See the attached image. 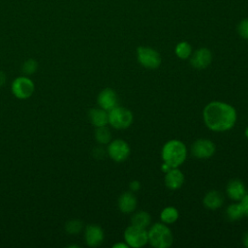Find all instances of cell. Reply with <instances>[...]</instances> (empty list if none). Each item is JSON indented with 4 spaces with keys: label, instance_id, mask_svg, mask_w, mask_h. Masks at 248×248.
I'll return each mask as SVG.
<instances>
[{
    "label": "cell",
    "instance_id": "cell-1",
    "mask_svg": "<svg viewBox=\"0 0 248 248\" xmlns=\"http://www.w3.org/2000/svg\"><path fill=\"white\" fill-rule=\"evenodd\" d=\"M235 108L225 102L213 101L208 103L202 110V119L205 126L213 132L231 130L236 122Z\"/></svg>",
    "mask_w": 248,
    "mask_h": 248
},
{
    "label": "cell",
    "instance_id": "cell-2",
    "mask_svg": "<svg viewBox=\"0 0 248 248\" xmlns=\"http://www.w3.org/2000/svg\"><path fill=\"white\" fill-rule=\"evenodd\" d=\"M161 155L163 162L171 168H178L186 160L187 147L179 140H170L163 145Z\"/></svg>",
    "mask_w": 248,
    "mask_h": 248
},
{
    "label": "cell",
    "instance_id": "cell-3",
    "mask_svg": "<svg viewBox=\"0 0 248 248\" xmlns=\"http://www.w3.org/2000/svg\"><path fill=\"white\" fill-rule=\"evenodd\" d=\"M148 243L154 248H169L173 243L170 229L164 223H155L147 231Z\"/></svg>",
    "mask_w": 248,
    "mask_h": 248
},
{
    "label": "cell",
    "instance_id": "cell-4",
    "mask_svg": "<svg viewBox=\"0 0 248 248\" xmlns=\"http://www.w3.org/2000/svg\"><path fill=\"white\" fill-rule=\"evenodd\" d=\"M108 124L114 129H127L133 122V113L130 109L123 107H114L108 111Z\"/></svg>",
    "mask_w": 248,
    "mask_h": 248
},
{
    "label": "cell",
    "instance_id": "cell-5",
    "mask_svg": "<svg viewBox=\"0 0 248 248\" xmlns=\"http://www.w3.org/2000/svg\"><path fill=\"white\" fill-rule=\"evenodd\" d=\"M124 241L133 248H140L148 243V233L146 229L134 225L128 226L124 231Z\"/></svg>",
    "mask_w": 248,
    "mask_h": 248
},
{
    "label": "cell",
    "instance_id": "cell-6",
    "mask_svg": "<svg viewBox=\"0 0 248 248\" xmlns=\"http://www.w3.org/2000/svg\"><path fill=\"white\" fill-rule=\"evenodd\" d=\"M137 58L142 67L149 70L157 69L162 62L159 52L148 46H139L137 48Z\"/></svg>",
    "mask_w": 248,
    "mask_h": 248
},
{
    "label": "cell",
    "instance_id": "cell-7",
    "mask_svg": "<svg viewBox=\"0 0 248 248\" xmlns=\"http://www.w3.org/2000/svg\"><path fill=\"white\" fill-rule=\"evenodd\" d=\"M108 155L114 162H124L130 155V146L124 140L116 139L110 140L107 149Z\"/></svg>",
    "mask_w": 248,
    "mask_h": 248
},
{
    "label": "cell",
    "instance_id": "cell-8",
    "mask_svg": "<svg viewBox=\"0 0 248 248\" xmlns=\"http://www.w3.org/2000/svg\"><path fill=\"white\" fill-rule=\"evenodd\" d=\"M215 144L208 139H198L191 146V153L195 158L207 159L214 155Z\"/></svg>",
    "mask_w": 248,
    "mask_h": 248
},
{
    "label": "cell",
    "instance_id": "cell-9",
    "mask_svg": "<svg viewBox=\"0 0 248 248\" xmlns=\"http://www.w3.org/2000/svg\"><path fill=\"white\" fill-rule=\"evenodd\" d=\"M12 91L16 98L27 99L33 94L34 83L28 78L19 77L13 81Z\"/></svg>",
    "mask_w": 248,
    "mask_h": 248
},
{
    "label": "cell",
    "instance_id": "cell-10",
    "mask_svg": "<svg viewBox=\"0 0 248 248\" xmlns=\"http://www.w3.org/2000/svg\"><path fill=\"white\" fill-rule=\"evenodd\" d=\"M212 60V53L206 47H201L191 54L190 64L197 70H202L209 66Z\"/></svg>",
    "mask_w": 248,
    "mask_h": 248
},
{
    "label": "cell",
    "instance_id": "cell-11",
    "mask_svg": "<svg viewBox=\"0 0 248 248\" xmlns=\"http://www.w3.org/2000/svg\"><path fill=\"white\" fill-rule=\"evenodd\" d=\"M86 244L90 247H97L104 240V231L98 225H88L84 233Z\"/></svg>",
    "mask_w": 248,
    "mask_h": 248
},
{
    "label": "cell",
    "instance_id": "cell-12",
    "mask_svg": "<svg viewBox=\"0 0 248 248\" xmlns=\"http://www.w3.org/2000/svg\"><path fill=\"white\" fill-rule=\"evenodd\" d=\"M97 102L100 108L108 111L117 106V95L111 88H105L99 93Z\"/></svg>",
    "mask_w": 248,
    "mask_h": 248
},
{
    "label": "cell",
    "instance_id": "cell-13",
    "mask_svg": "<svg viewBox=\"0 0 248 248\" xmlns=\"http://www.w3.org/2000/svg\"><path fill=\"white\" fill-rule=\"evenodd\" d=\"M165 185L170 190L181 188L184 183V174L178 168H171L165 173Z\"/></svg>",
    "mask_w": 248,
    "mask_h": 248
},
{
    "label": "cell",
    "instance_id": "cell-14",
    "mask_svg": "<svg viewBox=\"0 0 248 248\" xmlns=\"http://www.w3.org/2000/svg\"><path fill=\"white\" fill-rule=\"evenodd\" d=\"M118 208L121 212L129 214L135 211L138 202L136 196L132 192H124L118 198Z\"/></svg>",
    "mask_w": 248,
    "mask_h": 248
},
{
    "label": "cell",
    "instance_id": "cell-15",
    "mask_svg": "<svg viewBox=\"0 0 248 248\" xmlns=\"http://www.w3.org/2000/svg\"><path fill=\"white\" fill-rule=\"evenodd\" d=\"M226 193L231 200L238 202L246 195V188L242 181L232 179L227 184Z\"/></svg>",
    "mask_w": 248,
    "mask_h": 248
},
{
    "label": "cell",
    "instance_id": "cell-16",
    "mask_svg": "<svg viewBox=\"0 0 248 248\" xmlns=\"http://www.w3.org/2000/svg\"><path fill=\"white\" fill-rule=\"evenodd\" d=\"M202 202L206 208L210 210H216L222 206L224 202V197L219 191L211 190L204 195Z\"/></svg>",
    "mask_w": 248,
    "mask_h": 248
},
{
    "label": "cell",
    "instance_id": "cell-17",
    "mask_svg": "<svg viewBox=\"0 0 248 248\" xmlns=\"http://www.w3.org/2000/svg\"><path fill=\"white\" fill-rule=\"evenodd\" d=\"M89 119L91 123L97 128L106 126L108 123V111L103 109L102 108H92L89 111Z\"/></svg>",
    "mask_w": 248,
    "mask_h": 248
},
{
    "label": "cell",
    "instance_id": "cell-18",
    "mask_svg": "<svg viewBox=\"0 0 248 248\" xmlns=\"http://www.w3.org/2000/svg\"><path fill=\"white\" fill-rule=\"evenodd\" d=\"M151 223V216L146 211H138L131 217V224L140 228L146 229Z\"/></svg>",
    "mask_w": 248,
    "mask_h": 248
},
{
    "label": "cell",
    "instance_id": "cell-19",
    "mask_svg": "<svg viewBox=\"0 0 248 248\" xmlns=\"http://www.w3.org/2000/svg\"><path fill=\"white\" fill-rule=\"evenodd\" d=\"M179 217L178 210L174 206H167L160 213V219L164 224H173Z\"/></svg>",
    "mask_w": 248,
    "mask_h": 248
},
{
    "label": "cell",
    "instance_id": "cell-20",
    "mask_svg": "<svg viewBox=\"0 0 248 248\" xmlns=\"http://www.w3.org/2000/svg\"><path fill=\"white\" fill-rule=\"evenodd\" d=\"M226 215L231 221H238L244 216L242 206L239 203H232L226 209Z\"/></svg>",
    "mask_w": 248,
    "mask_h": 248
},
{
    "label": "cell",
    "instance_id": "cell-21",
    "mask_svg": "<svg viewBox=\"0 0 248 248\" xmlns=\"http://www.w3.org/2000/svg\"><path fill=\"white\" fill-rule=\"evenodd\" d=\"M95 139L101 144L109 143L111 140V133L106 126L97 127L95 130Z\"/></svg>",
    "mask_w": 248,
    "mask_h": 248
},
{
    "label": "cell",
    "instance_id": "cell-22",
    "mask_svg": "<svg viewBox=\"0 0 248 248\" xmlns=\"http://www.w3.org/2000/svg\"><path fill=\"white\" fill-rule=\"evenodd\" d=\"M175 54L180 59H187L192 54V47L191 45L187 42H180L175 46Z\"/></svg>",
    "mask_w": 248,
    "mask_h": 248
},
{
    "label": "cell",
    "instance_id": "cell-23",
    "mask_svg": "<svg viewBox=\"0 0 248 248\" xmlns=\"http://www.w3.org/2000/svg\"><path fill=\"white\" fill-rule=\"evenodd\" d=\"M82 229V223L79 220H72L66 224V231L71 234H76Z\"/></svg>",
    "mask_w": 248,
    "mask_h": 248
},
{
    "label": "cell",
    "instance_id": "cell-24",
    "mask_svg": "<svg viewBox=\"0 0 248 248\" xmlns=\"http://www.w3.org/2000/svg\"><path fill=\"white\" fill-rule=\"evenodd\" d=\"M237 32L241 38L248 40V18H244L238 23Z\"/></svg>",
    "mask_w": 248,
    "mask_h": 248
},
{
    "label": "cell",
    "instance_id": "cell-25",
    "mask_svg": "<svg viewBox=\"0 0 248 248\" xmlns=\"http://www.w3.org/2000/svg\"><path fill=\"white\" fill-rule=\"evenodd\" d=\"M37 62L34 60V59H28L26 60L23 65H22V71L27 74V75H30V74H33L36 69H37Z\"/></svg>",
    "mask_w": 248,
    "mask_h": 248
},
{
    "label": "cell",
    "instance_id": "cell-26",
    "mask_svg": "<svg viewBox=\"0 0 248 248\" xmlns=\"http://www.w3.org/2000/svg\"><path fill=\"white\" fill-rule=\"evenodd\" d=\"M239 202H240V204H241V206H242L244 215L248 217V194L246 193V195H245Z\"/></svg>",
    "mask_w": 248,
    "mask_h": 248
},
{
    "label": "cell",
    "instance_id": "cell-27",
    "mask_svg": "<svg viewBox=\"0 0 248 248\" xmlns=\"http://www.w3.org/2000/svg\"><path fill=\"white\" fill-rule=\"evenodd\" d=\"M129 188L131 190V192H137L140 190V183L138 180H133L130 182L129 184Z\"/></svg>",
    "mask_w": 248,
    "mask_h": 248
},
{
    "label": "cell",
    "instance_id": "cell-28",
    "mask_svg": "<svg viewBox=\"0 0 248 248\" xmlns=\"http://www.w3.org/2000/svg\"><path fill=\"white\" fill-rule=\"evenodd\" d=\"M105 150L101 147V146H98L94 149L93 151V155L96 157V158H103L104 155H105Z\"/></svg>",
    "mask_w": 248,
    "mask_h": 248
},
{
    "label": "cell",
    "instance_id": "cell-29",
    "mask_svg": "<svg viewBox=\"0 0 248 248\" xmlns=\"http://www.w3.org/2000/svg\"><path fill=\"white\" fill-rule=\"evenodd\" d=\"M112 247L113 248H128L129 245L126 242H124V243L123 242H117V243L113 244Z\"/></svg>",
    "mask_w": 248,
    "mask_h": 248
},
{
    "label": "cell",
    "instance_id": "cell-30",
    "mask_svg": "<svg viewBox=\"0 0 248 248\" xmlns=\"http://www.w3.org/2000/svg\"><path fill=\"white\" fill-rule=\"evenodd\" d=\"M171 169V167L170 166V165H168L167 163H165V162H163V164L161 165V170L166 173L168 170H170Z\"/></svg>",
    "mask_w": 248,
    "mask_h": 248
},
{
    "label": "cell",
    "instance_id": "cell-31",
    "mask_svg": "<svg viewBox=\"0 0 248 248\" xmlns=\"http://www.w3.org/2000/svg\"><path fill=\"white\" fill-rule=\"evenodd\" d=\"M242 242H243V245H244L245 247H247V248H248V231L243 234Z\"/></svg>",
    "mask_w": 248,
    "mask_h": 248
},
{
    "label": "cell",
    "instance_id": "cell-32",
    "mask_svg": "<svg viewBox=\"0 0 248 248\" xmlns=\"http://www.w3.org/2000/svg\"><path fill=\"white\" fill-rule=\"evenodd\" d=\"M5 81H6V76L3 72L0 71V86H3Z\"/></svg>",
    "mask_w": 248,
    "mask_h": 248
},
{
    "label": "cell",
    "instance_id": "cell-33",
    "mask_svg": "<svg viewBox=\"0 0 248 248\" xmlns=\"http://www.w3.org/2000/svg\"><path fill=\"white\" fill-rule=\"evenodd\" d=\"M244 134H245V137L248 139V126L246 127V129H245V132H244Z\"/></svg>",
    "mask_w": 248,
    "mask_h": 248
}]
</instances>
